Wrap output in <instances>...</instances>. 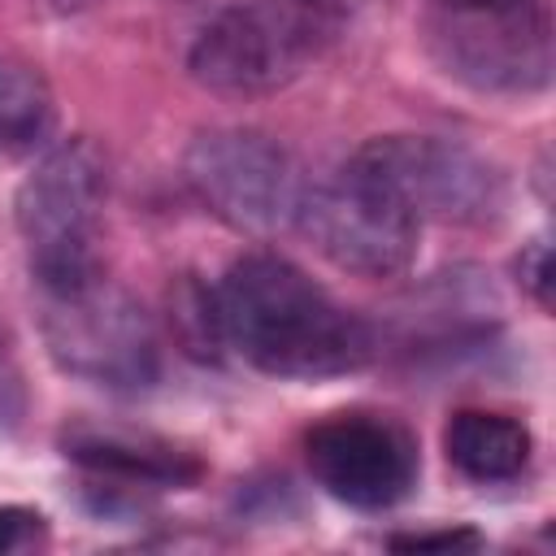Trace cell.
<instances>
[{
	"label": "cell",
	"instance_id": "6da1fadb",
	"mask_svg": "<svg viewBox=\"0 0 556 556\" xmlns=\"http://www.w3.org/2000/svg\"><path fill=\"white\" fill-rule=\"evenodd\" d=\"M226 343L274 378H339L374 356L369 326L274 252L235 261L217 287Z\"/></svg>",
	"mask_w": 556,
	"mask_h": 556
},
{
	"label": "cell",
	"instance_id": "7a4b0ae2",
	"mask_svg": "<svg viewBox=\"0 0 556 556\" xmlns=\"http://www.w3.org/2000/svg\"><path fill=\"white\" fill-rule=\"evenodd\" d=\"M339 22V0H243L200 30L191 74L222 96L278 91L330 48Z\"/></svg>",
	"mask_w": 556,
	"mask_h": 556
},
{
	"label": "cell",
	"instance_id": "3957f363",
	"mask_svg": "<svg viewBox=\"0 0 556 556\" xmlns=\"http://www.w3.org/2000/svg\"><path fill=\"white\" fill-rule=\"evenodd\" d=\"M39 330L48 356L96 387L148 391L161 374V348L148 313L104 278V269L39 287Z\"/></svg>",
	"mask_w": 556,
	"mask_h": 556
},
{
	"label": "cell",
	"instance_id": "277c9868",
	"mask_svg": "<svg viewBox=\"0 0 556 556\" xmlns=\"http://www.w3.org/2000/svg\"><path fill=\"white\" fill-rule=\"evenodd\" d=\"M100 213H104V161L91 143L74 139L52 148L17 187V235L35 287L74 282L100 269Z\"/></svg>",
	"mask_w": 556,
	"mask_h": 556
},
{
	"label": "cell",
	"instance_id": "5b68a950",
	"mask_svg": "<svg viewBox=\"0 0 556 556\" xmlns=\"http://www.w3.org/2000/svg\"><path fill=\"white\" fill-rule=\"evenodd\" d=\"M295 226L313 248L361 278H395L417 256V213L369 169L348 161L339 174L304 187Z\"/></svg>",
	"mask_w": 556,
	"mask_h": 556
},
{
	"label": "cell",
	"instance_id": "8992f818",
	"mask_svg": "<svg viewBox=\"0 0 556 556\" xmlns=\"http://www.w3.org/2000/svg\"><path fill=\"white\" fill-rule=\"evenodd\" d=\"M430 43L443 70L478 91H539L552 74L539 0H430Z\"/></svg>",
	"mask_w": 556,
	"mask_h": 556
},
{
	"label": "cell",
	"instance_id": "52a82bcc",
	"mask_svg": "<svg viewBox=\"0 0 556 556\" xmlns=\"http://www.w3.org/2000/svg\"><path fill=\"white\" fill-rule=\"evenodd\" d=\"M187 182L191 191L235 230L243 235H274L295 222L304 182L291 152L243 126L204 130L187 148Z\"/></svg>",
	"mask_w": 556,
	"mask_h": 556
},
{
	"label": "cell",
	"instance_id": "ba28073f",
	"mask_svg": "<svg viewBox=\"0 0 556 556\" xmlns=\"http://www.w3.org/2000/svg\"><path fill=\"white\" fill-rule=\"evenodd\" d=\"M361 169L382 178L417 222H452V226H482L504 208V178L500 169L465 143L434 139V135H382L369 139L356 156Z\"/></svg>",
	"mask_w": 556,
	"mask_h": 556
},
{
	"label": "cell",
	"instance_id": "9c48e42d",
	"mask_svg": "<svg viewBox=\"0 0 556 556\" xmlns=\"http://www.w3.org/2000/svg\"><path fill=\"white\" fill-rule=\"evenodd\" d=\"M308 473L348 508H391L417 482V439L387 413H334L304 439Z\"/></svg>",
	"mask_w": 556,
	"mask_h": 556
},
{
	"label": "cell",
	"instance_id": "30bf717a",
	"mask_svg": "<svg viewBox=\"0 0 556 556\" xmlns=\"http://www.w3.org/2000/svg\"><path fill=\"white\" fill-rule=\"evenodd\" d=\"M65 456L87 473L126 486H191L204 473V465L169 439L113 426H74L65 434Z\"/></svg>",
	"mask_w": 556,
	"mask_h": 556
},
{
	"label": "cell",
	"instance_id": "8fae6325",
	"mask_svg": "<svg viewBox=\"0 0 556 556\" xmlns=\"http://www.w3.org/2000/svg\"><path fill=\"white\" fill-rule=\"evenodd\" d=\"M443 452L469 482H513L530 465V430L504 413L460 408L443 430Z\"/></svg>",
	"mask_w": 556,
	"mask_h": 556
},
{
	"label": "cell",
	"instance_id": "7c38bea8",
	"mask_svg": "<svg viewBox=\"0 0 556 556\" xmlns=\"http://www.w3.org/2000/svg\"><path fill=\"white\" fill-rule=\"evenodd\" d=\"M56 104L35 65L0 52V156H26L48 143Z\"/></svg>",
	"mask_w": 556,
	"mask_h": 556
},
{
	"label": "cell",
	"instance_id": "4fadbf2b",
	"mask_svg": "<svg viewBox=\"0 0 556 556\" xmlns=\"http://www.w3.org/2000/svg\"><path fill=\"white\" fill-rule=\"evenodd\" d=\"M169 321H174V334L182 343L187 356L195 361H217L222 356V313H217V291H208L200 278H182L174 291H169Z\"/></svg>",
	"mask_w": 556,
	"mask_h": 556
},
{
	"label": "cell",
	"instance_id": "5bb4252c",
	"mask_svg": "<svg viewBox=\"0 0 556 556\" xmlns=\"http://www.w3.org/2000/svg\"><path fill=\"white\" fill-rule=\"evenodd\" d=\"M22 417H26V382H22V369H17L9 339L0 330V434L13 430Z\"/></svg>",
	"mask_w": 556,
	"mask_h": 556
},
{
	"label": "cell",
	"instance_id": "9a60e30c",
	"mask_svg": "<svg viewBox=\"0 0 556 556\" xmlns=\"http://www.w3.org/2000/svg\"><path fill=\"white\" fill-rule=\"evenodd\" d=\"M517 274H521V282H526V291L547 308V304H552V252H547L543 239H534V243L517 256Z\"/></svg>",
	"mask_w": 556,
	"mask_h": 556
},
{
	"label": "cell",
	"instance_id": "2e32d148",
	"mask_svg": "<svg viewBox=\"0 0 556 556\" xmlns=\"http://www.w3.org/2000/svg\"><path fill=\"white\" fill-rule=\"evenodd\" d=\"M39 534V513L26 508H0V552H13Z\"/></svg>",
	"mask_w": 556,
	"mask_h": 556
},
{
	"label": "cell",
	"instance_id": "e0dca14e",
	"mask_svg": "<svg viewBox=\"0 0 556 556\" xmlns=\"http://www.w3.org/2000/svg\"><path fill=\"white\" fill-rule=\"evenodd\" d=\"M478 539L469 530H443V534H413V539H391V547H404V552H430V547H473Z\"/></svg>",
	"mask_w": 556,
	"mask_h": 556
}]
</instances>
